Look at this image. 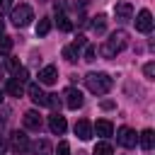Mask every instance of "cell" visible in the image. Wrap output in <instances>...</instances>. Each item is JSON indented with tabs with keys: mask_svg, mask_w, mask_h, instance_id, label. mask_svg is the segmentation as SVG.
Instances as JSON below:
<instances>
[{
	"mask_svg": "<svg viewBox=\"0 0 155 155\" xmlns=\"http://www.w3.org/2000/svg\"><path fill=\"white\" fill-rule=\"evenodd\" d=\"M126 46H128V34H126L124 29H116V31H111V36L102 44L99 51H102L104 58H114V56H116L119 51H124Z\"/></svg>",
	"mask_w": 155,
	"mask_h": 155,
	"instance_id": "1",
	"label": "cell"
},
{
	"mask_svg": "<svg viewBox=\"0 0 155 155\" xmlns=\"http://www.w3.org/2000/svg\"><path fill=\"white\" fill-rule=\"evenodd\" d=\"M85 85H87V90L92 92V94H107L109 90H111V85H114V80L107 75V73H87L85 75Z\"/></svg>",
	"mask_w": 155,
	"mask_h": 155,
	"instance_id": "2",
	"label": "cell"
},
{
	"mask_svg": "<svg viewBox=\"0 0 155 155\" xmlns=\"http://www.w3.org/2000/svg\"><path fill=\"white\" fill-rule=\"evenodd\" d=\"M10 19H12L15 27H29L31 19H34V10L29 5H17V7L10 10Z\"/></svg>",
	"mask_w": 155,
	"mask_h": 155,
	"instance_id": "3",
	"label": "cell"
},
{
	"mask_svg": "<svg viewBox=\"0 0 155 155\" xmlns=\"http://www.w3.org/2000/svg\"><path fill=\"white\" fill-rule=\"evenodd\" d=\"M116 140H119V145H121V148H136L138 136H136V131H133V128L121 126V128L116 131Z\"/></svg>",
	"mask_w": 155,
	"mask_h": 155,
	"instance_id": "4",
	"label": "cell"
},
{
	"mask_svg": "<svg viewBox=\"0 0 155 155\" xmlns=\"http://www.w3.org/2000/svg\"><path fill=\"white\" fill-rule=\"evenodd\" d=\"M10 148H12V153L24 155V153L29 150V138H27V133H24V131H15V133H12V140H10Z\"/></svg>",
	"mask_w": 155,
	"mask_h": 155,
	"instance_id": "5",
	"label": "cell"
},
{
	"mask_svg": "<svg viewBox=\"0 0 155 155\" xmlns=\"http://www.w3.org/2000/svg\"><path fill=\"white\" fill-rule=\"evenodd\" d=\"M136 29L143 31V34H150V31H153V15H150V10H140V12H138V17H136Z\"/></svg>",
	"mask_w": 155,
	"mask_h": 155,
	"instance_id": "6",
	"label": "cell"
},
{
	"mask_svg": "<svg viewBox=\"0 0 155 155\" xmlns=\"http://www.w3.org/2000/svg\"><path fill=\"white\" fill-rule=\"evenodd\" d=\"M63 97H65V107L68 109H80L82 107V92L80 90H75V87H68L65 92H63Z\"/></svg>",
	"mask_w": 155,
	"mask_h": 155,
	"instance_id": "7",
	"label": "cell"
},
{
	"mask_svg": "<svg viewBox=\"0 0 155 155\" xmlns=\"http://www.w3.org/2000/svg\"><path fill=\"white\" fill-rule=\"evenodd\" d=\"M48 128H51V133H53V136H63V133H65V128H68L65 116H61L58 111H56V114H51V116H48Z\"/></svg>",
	"mask_w": 155,
	"mask_h": 155,
	"instance_id": "8",
	"label": "cell"
},
{
	"mask_svg": "<svg viewBox=\"0 0 155 155\" xmlns=\"http://www.w3.org/2000/svg\"><path fill=\"white\" fill-rule=\"evenodd\" d=\"M114 15H116V19H131L133 17V5L128 0H119L114 5Z\"/></svg>",
	"mask_w": 155,
	"mask_h": 155,
	"instance_id": "9",
	"label": "cell"
},
{
	"mask_svg": "<svg viewBox=\"0 0 155 155\" xmlns=\"http://www.w3.org/2000/svg\"><path fill=\"white\" fill-rule=\"evenodd\" d=\"M58 78V68L56 65H46L39 70V85H53Z\"/></svg>",
	"mask_w": 155,
	"mask_h": 155,
	"instance_id": "10",
	"label": "cell"
},
{
	"mask_svg": "<svg viewBox=\"0 0 155 155\" xmlns=\"http://www.w3.org/2000/svg\"><path fill=\"white\" fill-rule=\"evenodd\" d=\"M27 92H29V97H31V102H34V104H39V107H46V92L41 90V85L31 82V85L27 87Z\"/></svg>",
	"mask_w": 155,
	"mask_h": 155,
	"instance_id": "11",
	"label": "cell"
},
{
	"mask_svg": "<svg viewBox=\"0 0 155 155\" xmlns=\"http://www.w3.org/2000/svg\"><path fill=\"white\" fill-rule=\"evenodd\" d=\"M22 121H24V128L27 131H41V116L36 111H27L22 116Z\"/></svg>",
	"mask_w": 155,
	"mask_h": 155,
	"instance_id": "12",
	"label": "cell"
},
{
	"mask_svg": "<svg viewBox=\"0 0 155 155\" xmlns=\"http://www.w3.org/2000/svg\"><path fill=\"white\" fill-rule=\"evenodd\" d=\"M94 133H97L102 140H107V138L114 133V126H111V121H107V119H99V121L94 124Z\"/></svg>",
	"mask_w": 155,
	"mask_h": 155,
	"instance_id": "13",
	"label": "cell"
},
{
	"mask_svg": "<svg viewBox=\"0 0 155 155\" xmlns=\"http://www.w3.org/2000/svg\"><path fill=\"white\" fill-rule=\"evenodd\" d=\"M75 136H78L80 140H90V138H92V126H90L87 119H80V121L75 124Z\"/></svg>",
	"mask_w": 155,
	"mask_h": 155,
	"instance_id": "14",
	"label": "cell"
},
{
	"mask_svg": "<svg viewBox=\"0 0 155 155\" xmlns=\"http://www.w3.org/2000/svg\"><path fill=\"white\" fill-rule=\"evenodd\" d=\"M138 143H140V148H143L145 153H150L153 145H155V133H153V128H145V131L138 136Z\"/></svg>",
	"mask_w": 155,
	"mask_h": 155,
	"instance_id": "15",
	"label": "cell"
},
{
	"mask_svg": "<svg viewBox=\"0 0 155 155\" xmlns=\"http://www.w3.org/2000/svg\"><path fill=\"white\" fill-rule=\"evenodd\" d=\"M34 155H53V145L46 138H41V140L34 143Z\"/></svg>",
	"mask_w": 155,
	"mask_h": 155,
	"instance_id": "16",
	"label": "cell"
},
{
	"mask_svg": "<svg viewBox=\"0 0 155 155\" xmlns=\"http://www.w3.org/2000/svg\"><path fill=\"white\" fill-rule=\"evenodd\" d=\"M63 58H65L68 63H75V61L80 58V46H75V44L65 46V48H63Z\"/></svg>",
	"mask_w": 155,
	"mask_h": 155,
	"instance_id": "17",
	"label": "cell"
},
{
	"mask_svg": "<svg viewBox=\"0 0 155 155\" xmlns=\"http://www.w3.org/2000/svg\"><path fill=\"white\" fill-rule=\"evenodd\" d=\"M92 155H114V148L109 140H99L94 148H92Z\"/></svg>",
	"mask_w": 155,
	"mask_h": 155,
	"instance_id": "18",
	"label": "cell"
},
{
	"mask_svg": "<svg viewBox=\"0 0 155 155\" xmlns=\"http://www.w3.org/2000/svg\"><path fill=\"white\" fill-rule=\"evenodd\" d=\"M7 92H10L12 97H22V92H24V85H22V82H17L15 78H10V80H7Z\"/></svg>",
	"mask_w": 155,
	"mask_h": 155,
	"instance_id": "19",
	"label": "cell"
},
{
	"mask_svg": "<svg viewBox=\"0 0 155 155\" xmlns=\"http://www.w3.org/2000/svg\"><path fill=\"white\" fill-rule=\"evenodd\" d=\"M12 46H15V41H12V36H7V34H2V36H0V56H7V53L12 51Z\"/></svg>",
	"mask_w": 155,
	"mask_h": 155,
	"instance_id": "20",
	"label": "cell"
},
{
	"mask_svg": "<svg viewBox=\"0 0 155 155\" xmlns=\"http://www.w3.org/2000/svg\"><path fill=\"white\" fill-rule=\"evenodd\" d=\"M104 29H107V15H97V17H94V22H92V31L104 34Z\"/></svg>",
	"mask_w": 155,
	"mask_h": 155,
	"instance_id": "21",
	"label": "cell"
},
{
	"mask_svg": "<svg viewBox=\"0 0 155 155\" xmlns=\"http://www.w3.org/2000/svg\"><path fill=\"white\" fill-rule=\"evenodd\" d=\"M56 24H58L61 31H70V29H73V24H70V19H68L65 12H63V15H56Z\"/></svg>",
	"mask_w": 155,
	"mask_h": 155,
	"instance_id": "22",
	"label": "cell"
},
{
	"mask_svg": "<svg viewBox=\"0 0 155 155\" xmlns=\"http://www.w3.org/2000/svg\"><path fill=\"white\" fill-rule=\"evenodd\" d=\"M48 31H51V19H48V17L39 19V24H36V36H46Z\"/></svg>",
	"mask_w": 155,
	"mask_h": 155,
	"instance_id": "23",
	"label": "cell"
},
{
	"mask_svg": "<svg viewBox=\"0 0 155 155\" xmlns=\"http://www.w3.org/2000/svg\"><path fill=\"white\" fill-rule=\"evenodd\" d=\"M27 78H29L27 68H19V70H15V80H17V82H22V85H24V82H27Z\"/></svg>",
	"mask_w": 155,
	"mask_h": 155,
	"instance_id": "24",
	"label": "cell"
},
{
	"mask_svg": "<svg viewBox=\"0 0 155 155\" xmlns=\"http://www.w3.org/2000/svg\"><path fill=\"white\" fill-rule=\"evenodd\" d=\"M94 56H97V48L92 44H87L85 46V61H94Z\"/></svg>",
	"mask_w": 155,
	"mask_h": 155,
	"instance_id": "25",
	"label": "cell"
},
{
	"mask_svg": "<svg viewBox=\"0 0 155 155\" xmlns=\"http://www.w3.org/2000/svg\"><path fill=\"white\" fill-rule=\"evenodd\" d=\"M143 73H145V78H148V80H153V78H155V63H145Z\"/></svg>",
	"mask_w": 155,
	"mask_h": 155,
	"instance_id": "26",
	"label": "cell"
},
{
	"mask_svg": "<svg viewBox=\"0 0 155 155\" xmlns=\"http://www.w3.org/2000/svg\"><path fill=\"white\" fill-rule=\"evenodd\" d=\"M56 155H70V145H68L65 140H61V143H58V153H56Z\"/></svg>",
	"mask_w": 155,
	"mask_h": 155,
	"instance_id": "27",
	"label": "cell"
},
{
	"mask_svg": "<svg viewBox=\"0 0 155 155\" xmlns=\"http://www.w3.org/2000/svg\"><path fill=\"white\" fill-rule=\"evenodd\" d=\"M10 10H12V0H0V15H5Z\"/></svg>",
	"mask_w": 155,
	"mask_h": 155,
	"instance_id": "28",
	"label": "cell"
},
{
	"mask_svg": "<svg viewBox=\"0 0 155 155\" xmlns=\"http://www.w3.org/2000/svg\"><path fill=\"white\" fill-rule=\"evenodd\" d=\"M7 68H10L12 73H15V70H19L22 65H19V61H17V58H7Z\"/></svg>",
	"mask_w": 155,
	"mask_h": 155,
	"instance_id": "29",
	"label": "cell"
},
{
	"mask_svg": "<svg viewBox=\"0 0 155 155\" xmlns=\"http://www.w3.org/2000/svg\"><path fill=\"white\" fill-rule=\"evenodd\" d=\"M53 7H56V15H63L65 12V0H56Z\"/></svg>",
	"mask_w": 155,
	"mask_h": 155,
	"instance_id": "30",
	"label": "cell"
},
{
	"mask_svg": "<svg viewBox=\"0 0 155 155\" xmlns=\"http://www.w3.org/2000/svg\"><path fill=\"white\" fill-rule=\"evenodd\" d=\"M5 124H7V111H2V114H0V131L5 128Z\"/></svg>",
	"mask_w": 155,
	"mask_h": 155,
	"instance_id": "31",
	"label": "cell"
},
{
	"mask_svg": "<svg viewBox=\"0 0 155 155\" xmlns=\"http://www.w3.org/2000/svg\"><path fill=\"white\" fill-rule=\"evenodd\" d=\"M102 109H114V102H111V99H104V102H102Z\"/></svg>",
	"mask_w": 155,
	"mask_h": 155,
	"instance_id": "32",
	"label": "cell"
},
{
	"mask_svg": "<svg viewBox=\"0 0 155 155\" xmlns=\"http://www.w3.org/2000/svg\"><path fill=\"white\" fill-rule=\"evenodd\" d=\"M5 148H7V143H5V136H0V155L5 153Z\"/></svg>",
	"mask_w": 155,
	"mask_h": 155,
	"instance_id": "33",
	"label": "cell"
},
{
	"mask_svg": "<svg viewBox=\"0 0 155 155\" xmlns=\"http://www.w3.org/2000/svg\"><path fill=\"white\" fill-rule=\"evenodd\" d=\"M2 34H5V22L0 19V36H2Z\"/></svg>",
	"mask_w": 155,
	"mask_h": 155,
	"instance_id": "34",
	"label": "cell"
},
{
	"mask_svg": "<svg viewBox=\"0 0 155 155\" xmlns=\"http://www.w3.org/2000/svg\"><path fill=\"white\" fill-rule=\"evenodd\" d=\"M2 97H5V94H2V90H0V104H2Z\"/></svg>",
	"mask_w": 155,
	"mask_h": 155,
	"instance_id": "35",
	"label": "cell"
},
{
	"mask_svg": "<svg viewBox=\"0 0 155 155\" xmlns=\"http://www.w3.org/2000/svg\"><path fill=\"white\" fill-rule=\"evenodd\" d=\"M0 78H2V68H0Z\"/></svg>",
	"mask_w": 155,
	"mask_h": 155,
	"instance_id": "36",
	"label": "cell"
}]
</instances>
